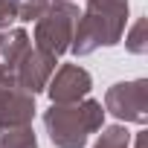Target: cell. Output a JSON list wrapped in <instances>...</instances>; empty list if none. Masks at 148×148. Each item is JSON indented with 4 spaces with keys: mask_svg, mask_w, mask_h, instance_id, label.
Masks as SVG:
<instances>
[{
    "mask_svg": "<svg viewBox=\"0 0 148 148\" xmlns=\"http://www.w3.org/2000/svg\"><path fill=\"white\" fill-rule=\"evenodd\" d=\"M128 23V0H87L84 12H79L70 52L90 55L99 47H116Z\"/></svg>",
    "mask_w": 148,
    "mask_h": 148,
    "instance_id": "obj_1",
    "label": "cell"
},
{
    "mask_svg": "<svg viewBox=\"0 0 148 148\" xmlns=\"http://www.w3.org/2000/svg\"><path fill=\"white\" fill-rule=\"evenodd\" d=\"M105 125V108L96 99H79V102H67L55 105L44 113V128L55 148H84L90 134L102 131Z\"/></svg>",
    "mask_w": 148,
    "mask_h": 148,
    "instance_id": "obj_2",
    "label": "cell"
},
{
    "mask_svg": "<svg viewBox=\"0 0 148 148\" xmlns=\"http://www.w3.org/2000/svg\"><path fill=\"white\" fill-rule=\"evenodd\" d=\"M79 21V6L73 0H49L47 12L35 21V47L55 61L70 49Z\"/></svg>",
    "mask_w": 148,
    "mask_h": 148,
    "instance_id": "obj_3",
    "label": "cell"
},
{
    "mask_svg": "<svg viewBox=\"0 0 148 148\" xmlns=\"http://www.w3.org/2000/svg\"><path fill=\"white\" fill-rule=\"evenodd\" d=\"M105 110L113 113L119 122L145 125L148 122V82L134 79V82H119V84L108 87Z\"/></svg>",
    "mask_w": 148,
    "mask_h": 148,
    "instance_id": "obj_4",
    "label": "cell"
},
{
    "mask_svg": "<svg viewBox=\"0 0 148 148\" xmlns=\"http://www.w3.org/2000/svg\"><path fill=\"white\" fill-rule=\"evenodd\" d=\"M52 70H55V58L29 44V47L23 49V55L12 64L9 73L15 76V82H18L23 90L41 93V90H47V82H49V76H52Z\"/></svg>",
    "mask_w": 148,
    "mask_h": 148,
    "instance_id": "obj_5",
    "label": "cell"
},
{
    "mask_svg": "<svg viewBox=\"0 0 148 148\" xmlns=\"http://www.w3.org/2000/svg\"><path fill=\"white\" fill-rule=\"evenodd\" d=\"M93 79L90 73L79 64H64L58 70H52V76L47 82V93L55 105H67V102H79L90 93Z\"/></svg>",
    "mask_w": 148,
    "mask_h": 148,
    "instance_id": "obj_6",
    "label": "cell"
},
{
    "mask_svg": "<svg viewBox=\"0 0 148 148\" xmlns=\"http://www.w3.org/2000/svg\"><path fill=\"white\" fill-rule=\"evenodd\" d=\"M32 116H35V93L15 84L6 93V99L0 102V131L15 128V125H29Z\"/></svg>",
    "mask_w": 148,
    "mask_h": 148,
    "instance_id": "obj_7",
    "label": "cell"
},
{
    "mask_svg": "<svg viewBox=\"0 0 148 148\" xmlns=\"http://www.w3.org/2000/svg\"><path fill=\"white\" fill-rule=\"evenodd\" d=\"M32 41H29V35L23 32V29H9L6 32V38H3V52H0V67H6V70H12V64L23 55V49L29 47Z\"/></svg>",
    "mask_w": 148,
    "mask_h": 148,
    "instance_id": "obj_8",
    "label": "cell"
},
{
    "mask_svg": "<svg viewBox=\"0 0 148 148\" xmlns=\"http://www.w3.org/2000/svg\"><path fill=\"white\" fill-rule=\"evenodd\" d=\"M0 148H38V136L32 125H15L0 131Z\"/></svg>",
    "mask_w": 148,
    "mask_h": 148,
    "instance_id": "obj_9",
    "label": "cell"
},
{
    "mask_svg": "<svg viewBox=\"0 0 148 148\" xmlns=\"http://www.w3.org/2000/svg\"><path fill=\"white\" fill-rule=\"evenodd\" d=\"M125 47L134 55H145L148 52V18H136V23L125 35Z\"/></svg>",
    "mask_w": 148,
    "mask_h": 148,
    "instance_id": "obj_10",
    "label": "cell"
},
{
    "mask_svg": "<svg viewBox=\"0 0 148 148\" xmlns=\"http://www.w3.org/2000/svg\"><path fill=\"white\" fill-rule=\"evenodd\" d=\"M128 145H131V134L125 131V125H110V128H102L93 148H128Z\"/></svg>",
    "mask_w": 148,
    "mask_h": 148,
    "instance_id": "obj_11",
    "label": "cell"
},
{
    "mask_svg": "<svg viewBox=\"0 0 148 148\" xmlns=\"http://www.w3.org/2000/svg\"><path fill=\"white\" fill-rule=\"evenodd\" d=\"M47 6H49V0H18V21L32 23L47 12Z\"/></svg>",
    "mask_w": 148,
    "mask_h": 148,
    "instance_id": "obj_12",
    "label": "cell"
},
{
    "mask_svg": "<svg viewBox=\"0 0 148 148\" xmlns=\"http://www.w3.org/2000/svg\"><path fill=\"white\" fill-rule=\"evenodd\" d=\"M15 84H18V82H15V76H12V73H9L6 67H0V102L6 99V93H9Z\"/></svg>",
    "mask_w": 148,
    "mask_h": 148,
    "instance_id": "obj_13",
    "label": "cell"
},
{
    "mask_svg": "<svg viewBox=\"0 0 148 148\" xmlns=\"http://www.w3.org/2000/svg\"><path fill=\"white\" fill-rule=\"evenodd\" d=\"M3 38H6V32L0 29V52H3Z\"/></svg>",
    "mask_w": 148,
    "mask_h": 148,
    "instance_id": "obj_14",
    "label": "cell"
}]
</instances>
